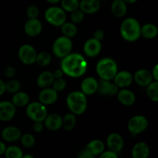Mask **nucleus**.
<instances>
[{"label": "nucleus", "instance_id": "obj_1", "mask_svg": "<svg viewBox=\"0 0 158 158\" xmlns=\"http://www.w3.org/2000/svg\"><path fill=\"white\" fill-rule=\"evenodd\" d=\"M60 69L68 77L78 78L86 73L87 62L80 53H69L62 59Z\"/></svg>", "mask_w": 158, "mask_h": 158}, {"label": "nucleus", "instance_id": "obj_2", "mask_svg": "<svg viewBox=\"0 0 158 158\" xmlns=\"http://www.w3.org/2000/svg\"><path fill=\"white\" fill-rule=\"evenodd\" d=\"M140 23L133 17L126 19L123 21L120 26V32L122 38L126 41L133 43L140 39Z\"/></svg>", "mask_w": 158, "mask_h": 158}, {"label": "nucleus", "instance_id": "obj_3", "mask_svg": "<svg viewBox=\"0 0 158 158\" xmlns=\"http://www.w3.org/2000/svg\"><path fill=\"white\" fill-rule=\"evenodd\" d=\"M66 105L71 113L77 115H81L87 108L86 96L81 91H73L66 97Z\"/></svg>", "mask_w": 158, "mask_h": 158}, {"label": "nucleus", "instance_id": "obj_4", "mask_svg": "<svg viewBox=\"0 0 158 158\" xmlns=\"http://www.w3.org/2000/svg\"><path fill=\"white\" fill-rule=\"evenodd\" d=\"M96 71L101 80H112L118 72V66L115 60L109 57H105L99 60L97 63Z\"/></svg>", "mask_w": 158, "mask_h": 158}, {"label": "nucleus", "instance_id": "obj_5", "mask_svg": "<svg viewBox=\"0 0 158 158\" xmlns=\"http://www.w3.org/2000/svg\"><path fill=\"white\" fill-rule=\"evenodd\" d=\"M26 113L27 117L33 122H43L46 116L48 115L46 106L40 102H32L28 103Z\"/></svg>", "mask_w": 158, "mask_h": 158}, {"label": "nucleus", "instance_id": "obj_6", "mask_svg": "<svg viewBox=\"0 0 158 158\" xmlns=\"http://www.w3.org/2000/svg\"><path fill=\"white\" fill-rule=\"evenodd\" d=\"M73 49V43L71 39L62 35L58 37L52 44V52L56 57L60 59L64 58Z\"/></svg>", "mask_w": 158, "mask_h": 158}, {"label": "nucleus", "instance_id": "obj_7", "mask_svg": "<svg viewBox=\"0 0 158 158\" xmlns=\"http://www.w3.org/2000/svg\"><path fill=\"white\" fill-rule=\"evenodd\" d=\"M46 21L54 26H61L66 21V12L58 6L48 8L44 14Z\"/></svg>", "mask_w": 158, "mask_h": 158}, {"label": "nucleus", "instance_id": "obj_8", "mask_svg": "<svg viewBox=\"0 0 158 158\" xmlns=\"http://www.w3.org/2000/svg\"><path fill=\"white\" fill-rule=\"evenodd\" d=\"M148 127V119L142 115H137L131 117L127 123L128 131L133 136L143 133L146 131Z\"/></svg>", "mask_w": 158, "mask_h": 158}, {"label": "nucleus", "instance_id": "obj_9", "mask_svg": "<svg viewBox=\"0 0 158 158\" xmlns=\"http://www.w3.org/2000/svg\"><path fill=\"white\" fill-rule=\"evenodd\" d=\"M18 56L22 63L26 65H32L35 63L37 52L32 46L24 44L19 49Z\"/></svg>", "mask_w": 158, "mask_h": 158}, {"label": "nucleus", "instance_id": "obj_10", "mask_svg": "<svg viewBox=\"0 0 158 158\" xmlns=\"http://www.w3.org/2000/svg\"><path fill=\"white\" fill-rule=\"evenodd\" d=\"M101 41L96 40L94 37L86 40L83 45V52L86 56L90 58L97 56L101 52Z\"/></svg>", "mask_w": 158, "mask_h": 158}, {"label": "nucleus", "instance_id": "obj_11", "mask_svg": "<svg viewBox=\"0 0 158 158\" xmlns=\"http://www.w3.org/2000/svg\"><path fill=\"white\" fill-rule=\"evenodd\" d=\"M16 113V106L10 101L0 102V120L9 121Z\"/></svg>", "mask_w": 158, "mask_h": 158}, {"label": "nucleus", "instance_id": "obj_12", "mask_svg": "<svg viewBox=\"0 0 158 158\" xmlns=\"http://www.w3.org/2000/svg\"><path fill=\"white\" fill-rule=\"evenodd\" d=\"M39 102L45 106L53 104L58 99V93L52 88H44L40 92L38 96Z\"/></svg>", "mask_w": 158, "mask_h": 158}, {"label": "nucleus", "instance_id": "obj_13", "mask_svg": "<svg viewBox=\"0 0 158 158\" xmlns=\"http://www.w3.org/2000/svg\"><path fill=\"white\" fill-rule=\"evenodd\" d=\"M106 146L110 151L118 153L124 146V140L123 137L117 133H112L109 134L106 138Z\"/></svg>", "mask_w": 158, "mask_h": 158}, {"label": "nucleus", "instance_id": "obj_14", "mask_svg": "<svg viewBox=\"0 0 158 158\" xmlns=\"http://www.w3.org/2000/svg\"><path fill=\"white\" fill-rule=\"evenodd\" d=\"M25 32L30 37L40 35L43 30V24L38 19H29L24 26Z\"/></svg>", "mask_w": 158, "mask_h": 158}, {"label": "nucleus", "instance_id": "obj_15", "mask_svg": "<svg viewBox=\"0 0 158 158\" xmlns=\"http://www.w3.org/2000/svg\"><path fill=\"white\" fill-rule=\"evenodd\" d=\"M114 81L119 88H127L132 84L134 77L129 71L123 70L117 73L114 78Z\"/></svg>", "mask_w": 158, "mask_h": 158}, {"label": "nucleus", "instance_id": "obj_16", "mask_svg": "<svg viewBox=\"0 0 158 158\" xmlns=\"http://www.w3.org/2000/svg\"><path fill=\"white\" fill-rule=\"evenodd\" d=\"M98 91L100 94L104 96H112L116 95L119 90V87L114 83H112L111 80H105L100 79L98 81Z\"/></svg>", "mask_w": 158, "mask_h": 158}, {"label": "nucleus", "instance_id": "obj_17", "mask_svg": "<svg viewBox=\"0 0 158 158\" xmlns=\"http://www.w3.org/2000/svg\"><path fill=\"white\" fill-rule=\"evenodd\" d=\"M98 80L92 77H86L82 81L80 85L81 92L86 96L93 95L97 92L98 89Z\"/></svg>", "mask_w": 158, "mask_h": 158}, {"label": "nucleus", "instance_id": "obj_18", "mask_svg": "<svg viewBox=\"0 0 158 158\" xmlns=\"http://www.w3.org/2000/svg\"><path fill=\"white\" fill-rule=\"evenodd\" d=\"M22 132L20 129L15 126H9L5 127L1 133L3 140L6 142H15L20 139Z\"/></svg>", "mask_w": 158, "mask_h": 158}, {"label": "nucleus", "instance_id": "obj_19", "mask_svg": "<svg viewBox=\"0 0 158 158\" xmlns=\"http://www.w3.org/2000/svg\"><path fill=\"white\" fill-rule=\"evenodd\" d=\"M134 80L138 86L146 87L153 81V77L151 73L148 69H141L137 70L134 73Z\"/></svg>", "mask_w": 158, "mask_h": 158}, {"label": "nucleus", "instance_id": "obj_20", "mask_svg": "<svg viewBox=\"0 0 158 158\" xmlns=\"http://www.w3.org/2000/svg\"><path fill=\"white\" fill-rule=\"evenodd\" d=\"M100 8V0H81L79 5V9L84 14L96 13Z\"/></svg>", "mask_w": 158, "mask_h": 158}, {"label": "nucleus", "instance_id": "obj_21", "mask_svg": "<svg viewBox=\"0 0 158 158\" xmlns=\"http://www.w3.org/2000/svg\"><path fill=\"white\" fill-rule=\"evenodd\" d=\"M117 99H118L119 102L121 104L124 105V106H130L134 105L136 100V96L130 89H126V88H123L120 90H118L117 92Z\"/></svg>", "mask_w": 158, "mask_h": 158}, {"label": "nucleus", "instance_id": "obj_22", "mask_svg": "<svg viewBox=\"0 0 158 158\" xmlns=\"http://www.w3.org/2000/svg\"><path fill=\"white\" fill-rule=\"evenodd\" d=\"M44 122L45 127L52 131H56L62 127V117L57 114H51L46 116Z\"/></svg>", "mask_w": 158, "mask_h": 158}, {"label": "nucleus", "instance_id": "obj_23", "mask_svg": "<svg viewBox=\"0 0 158 158\" xmlns=\"http://www.w3.org/2000/svg\"><path fill=\"white\" fill-rule=\"evenodd\" d=\"M150 148L145 142H138L136 143L131 151L133 158H148L149 157Z\"/></svg>", "mask_w": 158, "mask_h": 158}, {"label": "nucleus", "instance_id": "obj_24", "mask_svg": "<svg viewBox=\"0 0 158 158\" xmlns=\"http://www.w3.org/2000/svg\"><path fill=\"white\" fill-rule=\"evenodd\" d=\"M54 79H55V77H54L53 73L52 72L44 71V72L41 73L37 77L36 84L41 89L49 87V86H52Z\"/></svg>", "mask_w": 158, "mask_h": 158}, {"label": "nucleus", "instance_id": "obj_25", "mask_svg": "<svg viewBox=\"0 0 158 158\" xmlns=\"http://www.w3.org/2000/svg\"><path fill=\"white\" fill-rule=\"evenodd\" d=\"M111 12L117 18L123 17L127 12V4L123 0H114L111 5Z\"/></svg>", "mask_w": 158, "mask_h": 158}, {"label": "nucleus", "instance_id": "obj_26", "mask_svg": "<svg viewBox=\"0 0 158 158\" xmlns=\"http://www.w3.org/2000/svg\"><path fill=\"white\" fill-rule=\"evenodd\" d=\"M86 149L96 157L100 155L105 151V144L100 140H93L87 143Z\"/></svg>", "mask_w": 158, "mask_h": 158}, {"label": "nucleus", "instance_id": "obj_27", "mask_svg": "<svg viewBox=\"0 0 158 158\" xmlns=\"http://www.w3.org/2000/svg\"><path fill=\"white\" fill-rule=\"evenodd\" d=\"M157 27L152 23H147L140 28V35L148 40H152L157 35Z\"/></svg>", "mask_w": 158, "mask_h": 158}, {"label": "nucleus", "instance_id": "obj_28", "mask_svg": "<svg viewBox=\"0 0 158 158\" xmlns=\"http://www.w3.org/2000/svg\"><path fill=\"white\" fill-rule=\"evenodd\" d=\"M29 96L26 93L23 91H19V92L14 94L12 99V103L17 107H23V106H27L29 103Z\"/></svg>", "mask_w": 158, "mask_h": 158}, {"label": "nucleus", "instance_id": "obj_29", "mask_svg": "<svg viewBox=\"0 0 158 158\" xmlns=\"http://www.w3.org/2000/svg\"><path fill=\"white\" fill-rule=\"evenodd\" d=\"M77 123V117L73 113H68L63 117H62V127L66 131H71L75 127Z\"/></svg>", "mask_w": 158, "mask_h": 158}, {"label": "nucleus", "instance_id": "obj_30", "mask_svg": "<svg viewBox=\"0 0 158 158\" xmlns=\"http://www.w3.org/2000/svg\"><path fill=\"white\" fill-rule=\"evenodd\" d=\"M61 31L64 36L71 39L77 35V27L74 23L66 22L61 26Z\"/></svg>", "mask_w": 158, "mask_h": 158}, {"label": "nucleus", "instance_id": "obj_31", "mask_svg": "<svg viewBox=\"0 0 158 158\" xmlns=\"http://www.w3.org/2000/svg\"><path fill=\"white\" fill-rule=\"evenodd\" d=\"M147 87V95L153 102H158V81L153 80Z\"/></svg>", "mask_w": 158, "mask_h": 158}, {"label": "nucleus", "instance_id": "obj_32", "mask_svg": "<svg viewBox=\"0 0 158 158\" xmlns=\"http://www.w3.org/2000/svg\"><path fill=\"white\" fill-rule=\"evenodd\" d=\"M51 60H52L51 54L49 52L43 51V52H41L39 54H37L35 63H36V64L39 66L45 67V66H47L50 63Z\"/></svg>", "mask_w": 158, "mask_h": 158}, {"label": "nucleus", "instance_id": "obj_33", "mask_svg": "<svg viewBox=\"0 0 158 158\" xmlns=\"http://www.w3.org/2000/svg\"><path fill=\"white\" fill-rule=\"evenodd\" d=\"M62 9L67 12H72L79 9V0H60Z\"/></svg>", "mask_w": 158, "mask_h": 158}, {"label": "nucleus", "instance_id": "obj_34", "mask_svg": "<svg viewBox=\"0 0 158 158\" xmlns=\"http://www.w3.org/2000/svg\"><path fill=\"white\" fill-rule=\"evenodd\" d=\"M4 154L6 158H22L23 156V152L19 147L10 146L6 148Z\"/></svg>", "mask_w": 158, "mask_h": 158}, {"label": "nucleus", "instance_id": "obj_35", "mask_svg": "<svg viewBox=\"0 0 158 158\" xmlns=\"http://www.w3.org/2000/svg\"><path fill=\"white\" fill-rule=\"evenodd\" d=\"M19 140L21 141V144L26 148H32L35 143V137L31 134H22Z\"/></svg>", "mask_w": 158, "mask_h": 158}, {"label": "nucleus", "instance_id": "obj_36", "mask_svg": "<svg viewBox=\"0 0 158 158\" xmlns=\"http://www.w3.org/2000/svg\"><path fill=\"white\" fill-rule=\"evenodd\" d=\"M21 89V84L16 80H11L6 83V91L9 94H15Z\"/></svg>", "mask_w": 158, "mask_h": 158}, {"label": "nucleus", "instance_id": "obj_37", "mask_svg": "<svg viewBox=\"0 0 158 158\" xmlns=\"http://www.w3.org/2000/svg\"><path fill=\"white\" fill-rule=\"evenodd\" d=\"M66 87V81L63 77L60 78H55L52 83V88L55 89L57 93L62 92Z\"/></svg>", "mask_w": 158, "mask_h": 158}, {"label": "nucleus", "instance_id": "obj_38", "mask_svg": "<svg viewBox=\"0 0 158 158\" xmlns=\"http://www.w3.org/2000/svg\"><path fill=\"white\" fill-rule=\"evenodd\" d=\"M84 17L85 14L80 9H78L71 12L70 19L72 23H74V24H79V23H82L83 21Z\"/></svg>", "mask_w": 158, "mask_h": 158}, {"label": "nucleus", "instance_id": "obj_39", "mask_svg": "<svg viewBox=\"0 0 158 158\" xmlns=\"http://www.w3.org/2000/svg\"><path fill=\"white\" fill-rule=\"evenodd\" d=\"M40 15V9L35 6H30L26 9V15L29 19H36Z\"/></svg>", "mask_w": 158, "mask_h": 158}, {"label": "nucleus", "instance_id": "obj_40", "mask_svg": "<svg viewBox=\"0 0 158 158\" xmlns=\"http://www.w3.org/2000/svg\"><path fill=\"white\" fill-rule=\"evenodd\" d=\"M16 74V69L13 66H7L4 70L5 77L7 78H12Z\"/></svg>", "mask_w": 158, "mask_h": 158}, {"label": "nucleus", "instance_id": "obj_41", "mask_svg": "<svg viewBox=\"0 0 158 158\" xmlns=\"http://www.w3.org/2000/svg\"><path fill=\"white\" fill-rule=\"evenodd\" d=\"M99 158H118V157H117V153H115L109 150L107 151H103L100 154Z\"/></svg>", "mask_w": 158, "mask_h": 158}, {"label": "nucleus", "instance_id": "obj_42", "mask_svg": "<svg viewBox=\"0 0 158 158\" xmlns=\"http://www.w3.org/2000/svg\"><path fill=\"white\" fill-rule=\"evenodd\" d=\"M45 126H44V123L43 122H34V124H33V130L36 133H41L42 131H43L44 129Z\"/></svg>", "mask_w": 158, "mask_h": 158}, {"label": "nucleus", "instance_id": "obj_43", "mask_svg": "<svg viewBox=\"0 0 158 158\" xmlns=\"http://www.w3.org/2000/svg\"><path fill=\"white\" fill-rule=\"evenodd\" d=\"M78 158H95V156L91 154L89 151L84 149L82 151H80V153L78 155Z\"/></svg>", "mask_w": 158, "mask_h": 158}, {"label": "nucleus", "instance_id": "obj_44", "mask_svg": "<svg viewBox=\"0 0 158 158\" xmlns=\"http://www.w3.org/2000/svg\"><path fill=\"white\" fill-rule=\"evenodd\" d=\"M104 37V32L102 29H97L94 32V38L96 39V40H99V41H101L102 40Z\"/></svg>", "mask_w": 158, "mask_h": 158}, {"label": "nucleus", "instance_id": "obj_45", "mask_svg": "<svg viewBox=\"0 0 158 158\" xmlns=\"http://www.w3.org/2000/svg\"><path fill=\"white\" fill-rule=\"evenodd\" d=\"M151 75H152L153 80H154L155 81H158V65L157 64H156L155 66H154V67L153 68Z\"/></svg>", "mask_w": 158, "mask_h": 158}, {"label": "nucleus", "instance_id": "obj_46", "mask_svg": "<svg viewBox=\"0 0 158 158\" xmlns=\"http://www.w3.org/2000/svg\"><path fill=\"white\" fill-rule=\"evenodd\" d=\"M6 92V83L2 79H0V97L2 96Z\"/></svg>", "mask_w": 158, "mask_h": 158}, {"label": "nucleus", "instance_id": "obj_47", "mask_svg": "<svg viewBox=\"0 0 158 158\" xmlns=\"http://www.w3.org/2000/svg\"><path fill=\"white\" fill-rule=\"evenodd\" d=\"M52 73H53V76L55 78H60V77H63V75H64V73L63 72V70L61 69H56Z\"/></svg>", "mask_w": 158, "mask_h": 158}, {"label": "nucleus", "instance_id": "obj_48", "mask_svg": "<svg viewBox=\"0 0 158 158\" xmlns=\"http://www.w3.org/2000/svg\"><path fill=\"white\" fill-rule=\"evenodd\" d=\"M6 150V146L4 142L0 141V156H2V154H5Z\"/></svg>", "mask_w": 158, "mask_h": 158}, {"label": "nucleus", "instance_id": "obj_49", "mask_svg": "<svg viewBox=\"0 0 158 158\" xmlns=\"http://www.w3.org/2000/svg\"><path fill=\"white\" fill-rule=\"evenodd\" d=\"M48 2L51 3V4H56V3L60 2V0H46Z\"/></svg>", "mask_w": 158, "mask_h": 158}, {"label": "nucleus", "instance_id": "obj_50", "mask_svg": "<svg viewBox=\"0 0 158 158\" xmlns=\"http://www.w3.org/2000/svg\"><path fill=\"white\" fill-rule=\"evenodd\" d=\"M127 4H131V3H134L137 1V0H123Z\"/></svg>", "mask_w": 158, "mask_h": 158}, {"label": "nucleus", "instance_id": "obj_51", "mask_svg": "<svg viewBox=\"0 0 158 158\" xmlns=\"http://www.w3.org/2000/svg\"><path fill=\"white\" fill-rule=\"evenodd\" d=\"M22 158H34V157H33V156L31 155V154H26V155H24V154H23V157Z\"/></svg>", "mask_w": 158, "mask_h": 158}, {"label": "nucleus", "instance_id": "obj_52", "mask_svg": "<svg viewBox=\"0 0 158 158\" xmlns=\"http://www.w3.org/2000/svg\"><path fill=\"white\" fill-rule=\"evenodd\" d=\"M0 158H2V157H0Z\"/></svg>", "mask_w": 158, "mask_h": 158}]
</instances>
